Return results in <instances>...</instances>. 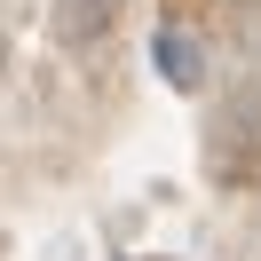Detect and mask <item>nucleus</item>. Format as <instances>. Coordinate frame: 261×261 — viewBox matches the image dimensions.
I'll use <instances>...</instances> for the list:
<instances>
[{
	"mask_svg": "<svg viewBox=\"0 0 261 261\" xmlns=\"http://www.w3.org/2000/svg\"><path fill=\"white\" fill-rule=\"evenodd\" d=\"M222 166L245 174V182L261 174V87H245V95L222 111Z\"/></svg>",
	"mask_w": 261,
	"mask_h": 261,
	"instance_id": "obj_1",
	"label": "nucleus"
},
{
	"mask_svg": "<svg viewBox=\"0 0 261 261\" xmlns=\"http://www.w3.org/2000/svg\"><path fill=\"white\" fill-rule=\"evenodd\" d=\"M150 64H159V80L182 87V95H198V87H206V48H198L190 32H174V24L150 40Z\"/></svg>",
	"mask_w": 261,
	"mask_h": 261,
	"instance_id": "obj_2",
	"label": "nucleus"
},
{
	"mask_svg": "<svg viewBox=\"0 0 261 261\" xmlns=\"http://www.w3.org/2000/svg\"><path fill=\"white\" fill-rule=\"evenodd\" d=\"M48 24L64 48H87V40H103L119 24V0H48Z\"/></svg>",
	"mask_w": 261,
	"mask_h": 261,
	"instance_id": "obj_3",
	"label": "nucleus"
},
{
	"mask_svg": "<svg viewBox=\"0 0 261 261\" xmlns=\"http://www.w3.org/2000/svg\"><path fill=\"white\" fill-rule=\"evenodd\" d=\"M0 71H8V32H0Z\"/></svg>",
	"mask_w": 261,
	"mask_h": 261,
	"instance_id": "obj_4",
	"label": "nucleus"
}]
</instances>
